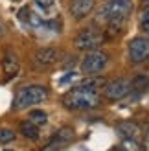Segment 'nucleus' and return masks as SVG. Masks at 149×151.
I'll return each instance as SVG.
<instances>
[{
    "label": "nucleus",
    "mask_w": 149,
    "mask_h": 151,
    "mask_svg": "<svg viewBox=\"0 0 149 151\" xmlns=\"http://www.w3.org/2000/svg\"><path fill=\"white\" fill-rule=\"evenodd\" d=\"M4 32H6V26H4V22H2V20H0V37H2V35H4Z\"/></svg>",
    "instance_id": "nucleus-23"
},
{
    "label": "nucleus",
    "mask_w": 149,
    "mask_h": 151,
    "mask_svg": "<svg viewBox=\"0 0 149 151\" xmlns=\"http://www.w3.org/2000/svg\"><path fill=\"white\" fill-rule=\"evenodd\" d=\"M48 98V90L44 88L42 85H28V87H22L17 94H15V100H13V109H28L32 105L37 103H42L44 100Z\"/></svg>",
    "instance_id": "nucleus-3"
},
{
    "label": "nucleus",
    "mask_w": 149,
    "mask_h": 151,
    "mask_svg": "<svg viewBox=\"0 0 149 151\" xmlns=\"http://www.w3.org/2000/svg\"><path fill=\"white\" fill-rule=\"evenodd\" d=\"M116 131L122 134L123 138H131V140H136L140 137V127L136 124H133V122H120L116 125Z\"/></svg>",
    "instance_id": "nucleus-12"
},
{
    "label": "nucleus",
    "mask_w": 149,
    "mask_h": 151,
    "mask_svg": "<svg viewBox=\"0 0 149 151\" xmlns=\"http://www.w3.org/2000/svg\"><path fill=\"white\" fill-rule=\"evenodd\" d=\"M105 42V33L101 29H96V28H85L76 35L74 39V44H76L77 50H83V52H92V50H98L101 44Z\"/></svg>",
    "instance_id": "nucleus-4"
},
{
    "label": "nucleus",
    "mask_w": 149,
    "mask_h": 151,
    "mask_svg": "<svg viewBox=\"0 0 149 151\" xmlns=\"http://www.w3.org/2000/svg\"><path fill=\"white\" fill-rule=\"evenodd\" d=\"M129 59L135 65L149 61V39L147 37H135L129 42Z\"/></svg>",
    "instance_id": "nucleus-7"
},
{
    "label": "nucleus",
    "mask_w": 149,
    "mask_h": 151,
    "mask_svg": "<svg viewBox=\"0 0 149 151\" xmlns=\"http://www.w3.org/2000/svg\"><path fill=\"white\" fill-rule=\"evenodd\" d=\"M109 65V55L101 50H92V52H87V55L83 57L81 61V70L83 74H88V76H94L101 70H105Z\"/></svg>",
    "instance_id": "nucleus-5"
},
{
    "label": "nucleus",
    "mask_w": 149,
    "mask_h": 151,
    "mask_svg": "<svg viewBox=\"0 0 149 151\" xmlns=\"http://www.w3.org/2000/svg\"><path fill=\"white\" fill-rule=\"evenodd\" d=\"M57 59H59V52L55 48H41L35 54V63L39 66H50L57 63Z\"/></svg>",
    "instance_id": "nucleus-10"
},
{
    "label": "nucleus",
    "mask_w": 149,
    "mask_h": 151,
    "mask_svg": "<svg viewBox=\"0 0 149 151\" xmlns=\"http://www.w3.org/2000/svg\"><path fill=\"white\" fill-rule=\"evenodd\" d=\"M28 118H29V122L35 124L37 127H41V125H44V124L48 122V114L44 111H41V109H33L32 112H29Z\"/></svg>",
    "instance_id": "nucleus-16"
},
{
    "label": "nucleus",
    "mask_w": 149,
    "mask_h": 151,
    "mask_svg": "<svg viewBox=\"0 0 149 151\" xmlns=\"http://www.w3.org/2000/svg\"><path fill=\"white\" fill-rule=\"evenodd\" d=\"M133 11V0H107V4L100 9V20L107 22H127Z\"/></svg>",
    "instance_id": "nucleus-2"
},
{
    "label": "nucleus",
    "mask_w": 149,
    "mask_h": 151,
    "mask_svg": "<svg viewBox=\"0 0 149 151\" xmlns=\"http://www.w3.org/2000/svg\"><path fill=\"white\" fill-rule=\"evenodd\" d=\"M129 92H131V81L125 78H116L112 81H107L105 87H103V94L109 101H118Z\"/></svg>",
    "instance_id": "nucleus-6"
},
{
    "label": "nucleus",
    "mask_w": 149,
    "mask_h": 151,
    "mask_svg": "<svg viewBox=\"0 0 149 151\" xmlns=\"http://www.w3.org/2000/svg\"><path fill=\"white\" fill-rule=\"evenodd\" d=\"M142 149L149 151V125L144 129V137H142Z\"/></svg>",
    "instance_id": "nucleus-19"
},
{
    "label": "nucleus",
    "mask_w": 149,
    "mask_h": 151,
    "mask_svg": "<svg viewBox=\"0 0 149 151\" xmlns=\"http://www.w3.org/2000/svg\"><path fill=\"white\" fill-rule=\"evenodd\" d=\"M114 151H125V149H114Z\"/></svg>",
    "instance_id": "nucleus-26"
},
{
    "label": "nucleus",
    "mask_w": 149,
    "mask_h": 151,
    "mask_svg": "<svg viewBox=\"0 0 149 151\" xmlns=\"http://www.w3.org/2000/svg\"><path fill=\"white\" fill-rule=\"evenodd\" d=\"M123 147H125V151H138L136 142H135V140H131V138H125V142H123Z\"/></svg>",
    "instance_id": "nucleus-20"
},
{
    "label": "nucleus",
    "mask_w": 149,
    "mask_h": 151,
    "mask_svg": "<svg viewBox=\"0 0 149 151\" xmlns=\"http://www.w3.org/2000/svg\"><path fill=\"white\" fill-rule=\"evenodd\" d=\"M142 4H144V6L147 7V6H149V0H142Z\"/></svg>",
    "instance_id": "nucleus-25"
},
{
    "label": "nucleus",
    "mask_w": 149,
    "mask_h": 151,
    "mask_svg": "<svg viewBox=\"0 0 149 151\" xmlns=\"http://www.w3.org/2000/svg\"><path fill=\"white\" fill-rule=\"evenodd\" d=\"M74 131L70 129V127H63V129H59L55 133V137L52 138V142L46 146V151H57V149H61L64 146H68L70 142L74 140Z\"/></svg>",
    "instance_id": "nucleus-8"
},
{
    "label": "nucleus",
    "mask_w": 149,
    "mask_h": 151,
    "mask_svg": "<svg viewBox=\"0 0 149 151\" xmlns=\"http://www.w3.org/2000/svg\"><path fill=\"white\" fill-rule=\"evenodd\" d=\"M20 133L24 134L26 138H29V140H37V138H39V127H37L35 124H32L29 120L20 124Z\"/></svg>",
    "instance_id": "nucleus-14"
},
{
    "label": "nucleus",
    "mask_w": 149,
    "mask_h": 151,
    "mask_svg": "<svg viewBox=\"0 0 149 151\" xmlns=\"http://www.w3.org/2000/svg\"><path fill=\"white\" fill-rule=\"evenodd\" d=\"M15 140V133L7 127H2L0 129V144H7V142H13Z\"/></svg>",
    "instance_id": "nucleus-18"
},
{
    "label": "nucleus",
    "mask_w": 149,
    "mask_h": 151,
    "mask_svg": "<svg viewBox=\"0 0 149 151\" xmlns=\"http://www.w3.org/2000/svg\"><path fill=\"white\" fill-rule=\"evenodd\" d=\"M74 78H76V74H74V72H70L68 76H64V78L61 79V85H64V83H68V81H72Z\"/></svg>",
    "instance_id": "nucleus-22"
},
{
    "label": "nucleus",
    "mask_w": 149,
    "mask_h": 151,
    "mask_svg": "<svg viewBox=\"0 0 149 151\" xmlns=\"http://www.w3.org/2000/svg\"><path fill=\"white\" fill-rule=\"evenodd\" d=\"M149 88V78L147 76H136L135 79H131V90L135 92H144Z\"/></svg>",
    "instance_id": "nucleus-15"
},
{
    "label": "nucleus",
    "mask_w": 149,
    "mask_h": 151,
    "mask_svg": "<svg viewBox=\"0 0 149 151\" xmlns=\"http://www.w3.org/2000/svg\"><path fill=\"white\" fill-rule=\"evenodd\" d=\"M35 7L41 11V17H50V11L55 7V0H35Z\"/></svg>",
    "instance_id": "nucleus-17"
},
{
    "label": "nucleus",
    "mask_w": 149,
    "mask_h": 151,
    "mask_svg": "<svg viewBox=\"0 0 149 151\" xmlns=\"http://www.w3.org/2000/svg\"><path fill=\"white\" fill-rule=\"evenodd\" d=\"M145 22H149V6L142 11V15H140V24H145Z\"/></svg>",
    "instance_id": "nucleus-21"
},
{
    "label": "nucleus",
    "mask_w": 149,
    "mask_h": 151,
    "mask_svg": "<svg viewBox=\"0 0 149 151\" xmlns=\"http://www.w3.org/2000/svg\"><path fill=\"white\" fill-rule=\"evenodd\" d=\"M63 103L64 107L74 109V111H87V109H94L100 105V96L98 92H92V90L87 88H72L63 96Z\"/></svg>",
    "instance_id": "nucleus-1"
},
{
    "label": "nucleus",
    "mask_w": 149,
    "mask_h": 151,
    "mask_svg": "<svg viewBox=\"0 0 149 151\" xmlns=\"http://www.w3.org/2000/svg\"><path fill=\"white\" fill-rule=\"evenodd\" d=\"M142 29H145V32L149 33V22H145V24H142Z\"/></svg>",
    "instance_id": "nucleus-24"
},
{
    "label": "nucleus",
    "mask_w": 149,
    "mask_h": 151,
    "mask_svg": "<svg viewBox=\"0 0 149 151\" xmlns=\"http://www.w3.org/2000/svg\"><path fill=\"white\" fill-rule=\"evenodd\" d=\"M2 68H4V74L7 78H15L20 70V63H19V57L13 54V52H6V55L2 59Z\"/></svg>",
    "instance_id": "nucleus-11"
},
{
    "label": "nucleus",
    "mask_w": 149,
    "mask_h": 151,
    "mask_svg": "<svg viewBox=\"0 0 149 151\" xmlns=\"http://www.w3.org/2000/svg\"><path fill=\"white\" fill-rule=\"evenodd\" d=\"M2 151H11V149H2Z\"/></svg>",
    "instance_id": "nucleus-28"
},
{
    "label": "nucleus",
    "mask_w": 149,
    "mask_h": 151,
    "mask_svg": "<svg viewBox=\"0 0 149 151\" xmlns=\"http://www.w3.org/2000/svg\"><path fill=\"white\" fill-rule=\"evenodd\" d=\"M105 79H103V78H100V76H88V78H85L83 81H81L79 83V87L81 88H87V90H92V92H98V90L100 88H103V87H105Z\"/></svg>",
    "instance_id": "nucleus-13"
},
{
    "label": "nucleus",
    "mask_w": 149,
    "mask_h": 151,
    "mask_svg": "<svg viewBox=\"0 0 149 151\" xmlns=\"http://www.w3.org/2000/svg\"><path fill=\"white\" fill-rule=\"evenodd\" d=\"M11 2H20V0H11Z\"/></svg>",
    "instance_id": "nucleus-27"
},
{
    "label": "nucleus",
    "mask_w": 149,
    "mask_h": 151,
    "mask_svg": "<svg viewBox=\"0 0 149 151\" xmlns=\"http://www.w3.org/2000/svg\"><path fill=\"white\" fill-rule=\"evenodd\" d=\"M94 9V0H72L70 13L74 19H85Z\"/></svg>",
    "instance_id": "nucleus-9"
}]
</instances>
